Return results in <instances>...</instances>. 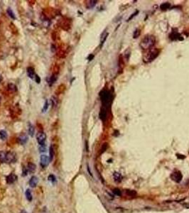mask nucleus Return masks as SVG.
<instances>
[{
	"instance_id": "obj_1",
	"label": "nucleus",
	"mask_w": 189,
	"mask_h": 213,
	"mask_svg": "<svg viewBox=\"0 0 189 213\" xmlns=\"http://www.w3.org/2000/svg\"><path fill=\"white\" fill-rule=\"evenodd\" d=\"M156 42V38L154 36L147 35L146 36L140 43V47L143 50H149L154 46Z\"/></svg>"
},
{
	"instance_id": "obj_2",
	"label": "nucleus",
	"mask_w": 189,
	"mask_h": 213,
	"mask_svg": "<svg viewBox=\"0 0 189 213\" xmlns=\"http://www.w3.org/2000/svg\"><path fill=\"white\" fill-rule=\"evenodd\" d=\"M100 97L101 101L102 102L103 107L107 109L108 106H109V105H110V103L112 102V94L106 90H102L100 92Z\"/></svg>"
},
{
	"instance_id": "obj_3",
	"label": "nucleus",
	"mask_w": 189,
	"mask_h": 213,
	"mask_svg": "<svg viewBox=\"0 0 189 213\" xmlns=\"http://www.w3.org/2000/svg\"><path fill=\"white\" fill-rule=\"evenodd\" d=\"M149 51L147 52L145 56H144L143 58V60L145 62V63H149V62H151L153 60H154L159 54V49H156V48H154V49H149Z\"/></svg>"
},
{
	"instance_id": "obj_4",
	"label": "nucleus",
	"mask_w": 189,
	"mask_h": 213,
	"mask_svg": "<svg viewBox=\"0 0 189 213\" xmlns=\"http://www.w3.org/2000/svg\"><path fill=\"white\" fill-rule=\"evenodd\" d=\"M36 139L38 144L40 145H44V143L46 142V135L44 132L39 131L36 134Z\"/></svg>"
},
{
	"instance_id": "obj_5",
	"label": "nucleus",
	"mask_w": 189,
	"mask_h": 213,
	"mask_svg": "<svg viewBox=\"0 0 189 213\" xmlns=\"http://www.w3.org/2000/svg\"><path fill=\"white\" fill-rule=\"evenodd\" d=\"M16 154L13 152H7V156H6V160H5V163H13L16 161Z\"/></svg>"
},
{
	"instance_id": "obj_6",
	"label": "nucleus",
	"mask_w": 189,
	"mask_h": 213,
	"mask_svg": "<svg viewBox=\"0 0 189 213\" xmlns=\"http://www.w3.org/2000/svg\"><path fill=\"white\" fill-rule=\"evenodd\" d=\"M171 177L173 180H174V181H176L177 183H179L182 180V174L181 173V172L176 171V172H174V173H172Z\"/></svg>"
},
{
	"instance_id": "obj_7",
	"label": "nucleus",
	"mask_w": 189,
	"mask_h": 213,
	"mask_svg": "<svg viewBox=\"0 0 189 213\" xmlns=\"http://www.w3.org/2000/svg\"><path fill=\"white\" fill-rule=\"evenodd\" d=\"M40 160H41V165L43 166V167H46L48 165L49 163V158L46 155H41V158H40Z\"/></svg>"
},
{
	"instance_id": "obj_8",
	"label": "nucleus",
	"mask_w": 189,
	"mask_h": 213,
	"mask_svg": "<svg viewBox=\"0 0 189 213\" xmlns=\"http://www.w3.org/2000/svg\"><path fill=\"white\" fill-rule=\"evenodd\" d=\"M26 72H27V75H28V76H29L31 79H32V80L34 79V80H35V78H36L35 72H34V69L32 67H29V68H27Z\"/></svg>"
},
{
	"instance_id": "obj_9",
	"label": "nucleus",
	"mask_w": 189,
	"mask_h": 213,
	"mask_svg": "<svg viewBox=\"0 0 189 213\" xmlns=\"http://www.w3.org/2000/svg\"><path fill=\"white\" fill-rule=\"evenodd\" d=\"M16 180H17V176L15 175L14 173H12L7 177V181L9 184L14 183Z\"/></svg>"
},
{
	"instance_id": "obj_10",
	"label": "nucleus",
	"mask_w": 189,
	"mask_h": 213,
	"mask_svg": "<svg viewBox=\"0 0 189 213\" xmlns=\"http://www.w3.org/2000/svg\"><path fill=\"white\" fill-rule=\"evenodd\" d=\"M38 183V178L36 177V176H33V177H31V178L29 180V185L31 188H35V187L37 186Z\"/></svg>"
},
{
	"instance_id": "obj_11",
	"label": "nucleus",
	"mask_w": 189,
	"mask_h": 213,
	"mask_svg": "<svg viewBox=\"0 0 189 213\" xmlns=\"http://www.w3.org/2000/svg\"><path fill=\"white\" fill-rule=\"evenodd\" d=\"M100 118L102 121H105L107 119V109L105 107H102L100 112Z\"/></svg>"
},
{
	"instance_id": "obj_12",
	"label": "nucleus",
	"mask_w": 189,
	"mask_h": 213,
	"mask_svg": "<svg viewBox=\"0 0 189 213\" xmlns=\"http://www.w3.org/2000/svg\"><path fill=\"white\" fill-rule=\"evenodd\" d=\"M36 166L33 163H29L27 165V170L30 173H34L36 171Z\"/></svg>"
},
{
	"instance_id": "obj_13",
	"label": "nucleus",
	"mask_w": 189,
	"mask_h": 213,
	"mask_svg": "<svg viewBox=\"0 0 189 213\" xmlns=\"http://www.w3.org/2000/svg\"><path fill=\"white\" fill-rule=\"evenodd\" d=\"M18 140H19V142L21 143V144H25L27 141H28V136L26 135V134H22L21 136H19V137L18 138Z\"/></svg>"
},
{
	"instance_id": "obj_14",
	"label": "nucleus",
	"mask_w": 189,
	"mask_h": 213,
	"mask_svg": "<svg viewBox=\"0 0 189 213\" xmlns=\"http://www.w3.org/2000/svg\"><path fill=\"white\" fill-rule=\"evenodd\" d=\"M113 178H114V180H115V181H116V182H121L122 181V175L118 173V172H115L114 173H113Z\"/></svg>"
},
{
	"instance_id": "obj_15",
	"label": "nucleus",
	"mask_w": 189,
	"mask_h": 213,
	"mask_svg": "<svg viewBox=\"0 0 189 213\" xmlns=\"http://www.w3.org/2000/svg\"><path fill=\"white\" fill-rule=\"evenodd\" d=\"M56 80H57V75H56V74H53V75H51L49 78H48V85L51 86V85H52L53 83H55L56 81Z\"/></svg>"
},
{
	"instance_id": "obj_16",
	"label": "nucleus",
	"mask_w": 189,
	"mask_h": 213,
	"mask_svg": "<svg viewBox=\"0 0 189 213\" xmlns=\"http://www.w3.org/2000/svg\"><path fill=\"white\" fill-rule=\"evenodd\" d=\"M54 154H55V151H54L53 146H51L49 148V160H50V161H53V159L54 158Z\"/></svg>"
},
{
	"instance_id": "obj_17",
	"label": "nucleus",
	"mask_w": 189,
	"mask_h": 213,
	"mask_svg": "<svg viewBox=\"0 0 189 213\" xmlns=\"http://www.w3.org/2000/svg\"><path fill=\"white\" fill-rule=\"evenodd\" d=\"M8 137L7 132L5 130H0V139L2 141H5Z\"/></svg>"
},
{
	"instance_id": "obj_18",
	"label": "nucleus",
	"mask_w": 189,
	"mask_h": 213,
	"mask_svg": "<svg viewBox=\"0 0 189 213\" xmlns=\"http://www.w3.org/2000/svg\"><path fill=\"white\" fill-rule=\"evenodd\" d=\"M34 131H35V129H34V125H32L31 123H29V134L31 137L34 136Z\"/></svg>"
},
{
	"instance_id": "obj_19",
	"label": "nucleus",
	"mask_w": 189,
	"mask_h": 213,
	"mask_svg": "<svg viewBox=\"0 0 189 213\" xmlns=\"http://www.w3.org/2000/svg\"><path fill=\"white\" fill-rule=\"evenodd\" d=\"M8 90L10 92H15L16 91V86L14 85V84H13V83H9V85H8Z\"/></svg>"
},
{
	"instance_id": "obj_20",
	"label": "nucleus",
	"mask_w": 189,
	"mask_h": 213,
	"mask_svg": "<svg viewBox=\"0 0 189 213\" xmlns=\"http://www.w3.org/2000/svg\"><path fill=\"white\" fill-rule=\"evenodd\" d=\"M25 195H26V198L28 201H31L32 200V194H31V192L30 190H26V191L25 192Z\"/></svg>"
},
{
	"instance_id": "obj_21",
	"label": "nucleus",
	"mask_w": 189,
	"mask_h": 213,
	"mask_svg": "<svg viewBox=\"0 0 189 213\" xmlns=\"http://www.w3.org/2000/svg\"><path fill=\"white\" fill-rule=\"evenodd\" d=\"M7 151H0V161L1 162H4L5 163V160H6V156H7Z\"/></svg>"
},
{
	"instance_id": "obj_22",
	"label": "nucleus",
	"mask_w": 189,
	"mask_h": 213,
	"mask_svg": "<svg viewBox=\"0 0 189 213\" xmlns=\"http://www.w3.org/2000/svg\"><path fill=\"white\" fill-rule=\"evenodd\" d=\"M96 4H97V1H88L86 6L88 9H92L96 5Z\"/></svg>"
},
{
	"instance_id": "obj_23",
	"label": "nucleus",
	"mask_w": 189,
	"mask_h": 213,
	"mask_svg": "<svg viewBox=\"0 0 189 213\" xmlns=\"http://www.w3.org/2000/svg\"><path fill=\"white\" fill-rule=\"evenodd\" d=\"M126 193L127 195H129L130 197H134L137 195V192L135 190H127Z\"/></svg>"
},
{
	"instance_id": "obj_24",
	"label": "nucleus",
	"mask_w": 189,
	"mask_h": 213,
	"mask_svg": "<svg viewBox=\"0 0 189 213\" xmlns=\"http://www.w3.org/2000/svg\"><path fill=\"white\" fill-rule=\"evenodd\" d=\"M7 14H9V16L13 19H16V16H15V14H14V13L13 12V10H12L11 8H9L8 9H7Z\"/></svg>"
},
{
	"instance_id": "obj_25",
	"label": "nucleus",
	"mask_w": 189,
	"mask_h": 213,
	"mask_svg": "<svg viewBox=\"0 0 189 213\" xmlns=\"http://www.w3.org/2000/svg\"><path fill=\"white\" fill-rule=\"evenodd\" d=\"M170 6H171V4H170L169 3L166 2V3H164V4H162L161 5L160 8H161V10H166V9H168L170 7Z\"/></svg>"
},
{
	"instance_id": "obj_26",
	"label": "nucleus",
	"mask_w": 189,
	"mask_h": 213,
	"mask_svg": "<svg viewBox=\"0 0 189 213\" xmlns=\"http://www.w3.org/2000/svg\"><path fill=\"white\" fill-rule=\"evenodd\" d=\"M48 108V102L47 99L45 100V102H44V107H43V112H46L47 111Z\"/></svg>"
},
{
	"instance_id": "obj_27",
	"label": "nucleus",
	"mask_w": 189,
	"mask_h": 213,
	"mask_svg": "<svg viewBox=\"0 0 189 213\" xmlns=\"http://www.w3.org/2000/svg\"><path fill=\"white\" fill-rule=\"evenodd\" d=\"M113 193L115 195H117V196H120L122 192H121V190L118 188H115V189L112 190Z\"/></svg>"
},
{
	"instance_id": "obj_28",
	"label": "nucleus",
	"mask_w": 189,
	"mask_h": 213,
	"mask_svg": "<svg viewBox=\"0 0 189 213\" xmlns=\"http://www.w3.org/2000/svg\"><path fill=\"white\" fill-rule=\"evenodd\" d=\"M48 179L50 182H52V183H55L56 181V178L53 175H50L48 178Z\"/></svg>"
},
{
	"instance_id": "obj_29",
	"label": "nucleus",
	"mask_w": 189,
	"mask_h": 213,
	"mask_svg": "<svg viewBox=\"0 0 189 213\" xmlns=\"http://www.w3.org/2000/svg\"><path fill=\"white\" fill-rule=\"evenodd\" d=\"M107 149V143H104L102 146V148H101V153H103L106 151V149Z\"/></svg>"
},
{
	"instance_id": "obj_30",
	"label": "nucleus",
	"mask_w": 189,
	"mask_h": 213,
	"mask_svg": "<svg viewBox=\"0 0 189 213\" xmlns=\"http://www.w3.org/2000/svg\"><path fill=\"white\" fill-rule=\"evenodd\" d=\"M35 81L36 82V83H38V84H39V83H41V78H40L38 77V75H36Z\"/></svg>"
},
{
	"instance_id": "obj_31",
	"label": "nucleus",
	"mask_w": 189,
	"mask_h": 213,
	"mask_svg": "<svg viewBox=\"0 0 189 213\" xmlns=\"http://www.w3.org/2000/svg\"><path fill=\"white\" fill-rule=\"evenodd\" d=\"M140 34V31H139V30H137L135 32H134V38H137V37H138V36H139Z\"/></svg>"
},
{
	"instance_id": "obj_32",
	"label": "nucleus",
	"mask_w": 189,
	"mask_h": 213,
	"mask_svg": "<svg viewBox=\"0 0 189 213\" xmlns=\"http://www.w3.org/2000/svg\"><path fill=\"white\" fill-rule=\"evenodd\" d=\"M177 157L178 158H185V156H183V155H180V154H177Z\"/></svg>"
},
{
	"instance_id": "obj_33",
	"label": "nucleus",
	"mask_w": 189,
	"mask_h": 213,
	"mask_svg": "<svg viewBox=\"0 0 189 213\" xmlns=\"http://www.w3.org/2000/svg\"><path fill=\"white\" fill-rule=\"evenodd\" d=\"M93 57H94V56H93V55H90V56L88 57V60H91L93 58Z\"/></svg>"
},
{
	"instance_id": "obj_34",
	"label": "nucleus",
	"mask_w": 189,
	"mask_h": 213,
	"mask_svg": "<svg viewBox=\"0 0 189 213\" xmlns=\"http://www.w3.org/2000/svg\"><path fill=\"white\" fill-rule=\"evenodd\" d=\"M2 79H3V78H2V76H1V75L0 74V82H1V80H2Z\"/></svg>"
},
{
	"instance_id": "obj_35",
	"label": "nucleus",
	"mask_w": 189,
	"mask_h": 213,
	"mask_svg": "<svg viewBox=\"0 0 189 213\" xmlns=\"http://www.w3.org/2000/svg\"><path fill=\"white\" fill-rule=\"evenodd\" d=\"M0 102H1V97H0Z\"/></svg>"
}]
</instances>
